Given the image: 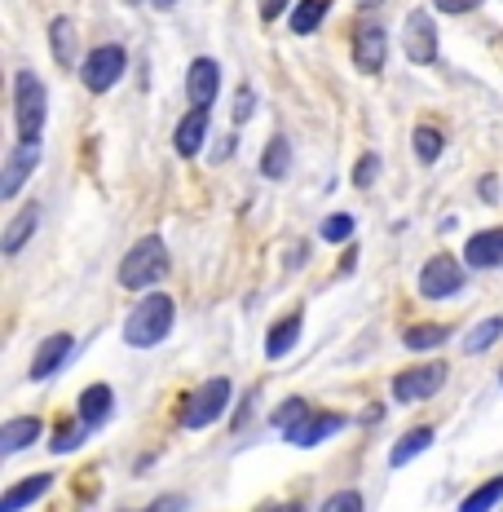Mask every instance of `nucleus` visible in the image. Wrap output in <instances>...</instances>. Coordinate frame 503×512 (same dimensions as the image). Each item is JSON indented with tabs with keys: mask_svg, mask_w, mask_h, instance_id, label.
I'll return each mask as SVG.
<instances>
[{
	"mask_svg": "<svg viewBox=\"0 0 503 512\" xmlns=\"http://www.w3.org/2000/svg\"><path fill=\"white\" fill-rule=\"evenodd\" d=\"M464 292V265L455 256H433L420 270V296L428 301H446V296Z\"/></svg>",
	"mask_w": 503,
	"mask_h": 512,
	"instance_id": "nucleus-6",
	"label": "nucleus"
},
{
	"mask_svg": "<svg viewBox=\"0 0 503 512\" xmlns=\"http://www.w3.org/2000/svg\"><path fill=\"white\" fill-rule=\"evenodd\" d=\"M40 164V142H18L5 159V173H0V199H14L23 190V181L36 173Z\"/></svg>",
	"mask_w": 503,
	"mask_h": 512,
	"instance_id": "nucleus-10",
	"label": "nucleus"
},
{
	"mask_svg": "<svg viewBox=\"0 0 503 512\" xmlns=\"http://www.w3.org/2000/svg\"><path fill=\"white\" fill-rule=\"evenodd\" d=\"M402 45H406V58L420 62V67L437 62V27H433V18H428L424 9H415V14L406 18V27H402Z\"/></svg>",
	"mask_w": 503,
	"mask_h": 512,
	"instance_id": "nucleus-8",
	"label": "nucleus"
},
{
	"mask_svg": "<svg viewBox=\"0 0 503 512\" xmlns=\"http://www.w3.org/2000/svg\"><path fill=\"white\" fill-rule=\"evenodd\" d=\"M384 49H389V40H384V27L380 23H358L353 27V67L367 71V76H376L384 67Z\"/></svg>",
	"mask_w": 503,
	"mask_h": 512,
	"instance_id": "nucleus-9",
	"label": "nucleus"
},
{
	"mask_svg": "<svg viewBox=\"0 0 503 512\" xmlns=\"http://www.w3.org/2000/svg\"><path fill=\"white\" fill-rule=\"evenodd\" d=\"M124 62H128V53L120 45H102V49H93L89 58H84V84H89L93 93H106L115 80L124 76Z\"/></svg>",
	"mask_w": 503,
	"mask_h": 512,
	"instance_id": "nucleus-7",
	"label": "nucleus"
},
{
	"mask_svg": "<svg viewBox=\"0 0 503 512\" xmlns=\"http://www.w3.org/2000/svg\"><path fill=\"white\" fill-rule=\"evenodd\" d=\"M84 429H89V424H62L58 437H53V442H49V451H53V455H67V451H76V446L84 442Z\"/></svg>",
	"mask_w": 503,
	"mask_h": 512,
	"instance_id": "nucleus-30",
	"label": "nucleus"
},
{
	"mask_svg": "<svg viewBox=\"0 0 503 512\" xmlns=\"http://www.w3.org/2000/svg\"><path fill=\"white\" fill-rule=\"evenodd\" d=\"M45 115H49V93L31 71H18L14 76V124L23 142H40L45 133Z\"/></svg>",
	"mask_w": 503,
	"mask_h": 512,
	"instance_id": "nucleus-2",
	"label": "nucleus"
},
{
	"mask_svg": "<svg viewBox=\"0 0 503 512\" xmlns=\"http://www.w3.org/2000/svg\"><path fill=\"white\" fill-rule=\"evenodd\" d=\"M433 437H437L433 429H411L406 437H398V446L389 451V464H393V468H406V464L415 460V455H424L428 446H433Z\"/></svg>",
	"mask_w": 503,
	"mask_h": 512,
	"instance_id": "nucleus-22",
	"label": "nucleus"
},
{
	"mask_svg": "<svg viewBox=\"0 0 503 512\" xmlns=\"http://www.w3.org/2000/svg\"><path fill=\"white\" fill-rule=\"evenodd\" d=\"M173 314H177V305H173V296L168 292L142 296V305H137L133 314H128V323H124V340L128 345H137V349L159 345V340L173 332Z\"/></svg>",
	"mask_w": 503,
	"mask_h": 512,
	"instance_id": "nucleus-1",
	"label": "nucleus"
},
{
	"mask_svg": "<svg viewBox=\"0 0 503 512\" xmlns=\"http://www.w3.org/2000/svg\"><path fill=\"white\" fill-rule=\"evenodd\" d=\"M115 415V393L106 389V384H89V389L80 393V424H89V429H98Z\"/></svg>",
	"mask_w": 503,
	"mask_h": 512,
	"instance_id": "nucleus-15",
	"label": "nucleus"
},
{
	"mask_svg": "<svg viewBox=\"0 0 503 512\" xmlns=\"http://www.w3.org/2000/svg\"><path fill=\"white\" fill-rule=\"evenodd\" d=\"M499 336H503V318H499V314H495V318H481L473 332L464 336V354H481V349H490Z\"/></svg>",
	"mask_w": 503,
	"mask_h": 512,
	"instance_id": "nucleus-27",
	"label": "nucleus"
},
{
	"mask_svg": "<svg viewBox=\"0 0 503 512\" xmlns=\"http://www.w3.org/2000/svg\"><path fill=\"white\" fill-rule=\"evenodd\" d=\"M296 340H301V314H287L283 323H274L270 327V336H265V358H283V354H292L296 349Z\"/></svg>",
	"mask_w": 503,
	"mask_h": 512,
	"instance_id": "nucleus-21",
	"label": "nucleus"
},
{
	"mask_svg": "<svg viewBox=\"0 0 503 512\" xmlns=\"http://www.w3.org/2000/svg\"><path fill=\"white\" fill-rule=\"evenodd\" d=\"M318 234H323L327 243H345L353 234V217H349V212H336V217L323 221V230H318Z\"/></svg>",
	"mask_w": 503,
	"mask_h": 512,
	"instance_id": "nucleus-31",
	"label": "nucleus"
},
{
	"mask_svg": "<svg viewBox=\"0 0 503 512\" xmlns=\"http://www.w3.org/2000/svg\"><path fill=\"white\" fill-rule=\"evenodd\" d=\"M287 5H292V0H261V18H265V23H274Z\"/></svg>",
	"mask_w": 503,
	"mask_h": 512,
	"instance_id": "nucleus-36",
	"label": "nucleus"
},
{
	"mask_svg": "<svg viewBox=\"0 0 503 512\" xmlns=\"http://www.w3.org/2000/svg\"><path fill=\"white\" fill-rule=\"evenodd\" d=\"M203 133H208V111H199V106H190V111L181 115V124H177V137H173L177 155H181V159L199 155V146H203Z\"/></svg>",
	"mask_w": 503,
	"mask_h": 512,
	"instance_id": "nucleus-16",
	"label": "nucleus"
},
{
	"mask_svg": "<svg viewBox=\"0 0 503 512\" xmlns=\"http://www.w3.org/2000/svg\"><path fill=\"white\" fill-rule=\"evenodd\" d=\"M71 349H76V336H71V332L49 336L45 345L36 349V358H31V380H49V376H58L62 362L71 358Z\"/></svg>",
	"mask_w": 503,
	"mask_h": 512,
	"instance_id": "nucleus-12",
	"label": "nucleus"
},
{
	"mask_svg": "<svg viewBox=\"0 0 503 512\" xmlns=\"http://www.w3.org/2000/svg\"><path fill=\"white\" fill-rule=\"evenodd\" d=\"M221 93V67L212 58H195L186 71V98L190 106H199V111H208L212 102H217Z\"/></svg>",
	"mask_w": 503,
	"mask_h": 512,
	"instance_id": "nucleus-11",
	"label": "nucleus"
},
{
	"mask_svg": "<svg viewBox=\"0 0 503 512\" xmlns=\"http://www.w3.org/2000/svg\"><path fill=\"white\" fill-rule=\"evenodd\" d=\"M49 40H53V62L71 67V62H76V27H71V18H53Z\"/></svg>",
	"mask_w": 503,
	"mask_h": 512,
	"instance_id": "nucleus-23",
	"label": "nucleus"
},
{
	"mask_svg": "<svg viewBox=\"0 0 503 512\" xmlns=\"http://www.w3.org/2000/svg\"><path fill=\"white\" fill-rule=\"evenodd\" d=\"M36 226H40V208H36V204H27V208L5 226L0 252H5V256H18V252H23V243L31 239V234H36Z\"/></svg>",
	"mask_w": 503,
	"mask_h": 512,
	"instance_id": "nucleus-18",
	"label": "nucleus"
},
{
	"mask_svg": "<svg viewBox=\"0 0 503 512\" xmlns=\"http://www.w3.org/2000/svg\"><path fill=\"white\" fill-rule=\"evenodd\" d=\"M345 424H349V420H345V415H340V411L309 415V424H305V429L292 437V442H296V446H305V451H309V446H318V442H327V437H336L340 429H345Z\"/></svg>",
	"mask_w": 503,
	"mask_h": 512,
	"instance_id": "nucleus-20",
	"label": "nucleus"
},
{
	"mask_svg": "<svg viewBox=\"0 0 503 512\" xmlns=\"http://www.w3.org/2000/svg\"><path fill=\"white\" fill-rule=\"evenodd\" d=\"M164 274H168V248H164V239H159V234H146V239L133 243L128 256L120 261V283L133 287V292L159 283Z\"/></svg>",
	"mask_w": 503,
	"mask_h": 512,
	"instance_id": "nucleus-3",
	"label": "nucleus"
},
{
	"mask_svg": "<svg viewBox=\"0 0 503 512\" xmlns=\"http://www.w3.org/2000/svg\"><path fill=\"white\" fill-rule=\"evenodd\" d=\"M437 9H442V14H468V9H477L481 0H433Z\"/></svg>",
	"mask_w": 503,
	"mask_h": 512,
	"instance_id": "nucleus-35",
	"label": "nucleus"
},
{
	"mask_svg": "<svg viewBox=\"0 0 503 512\" xmlns=\"http://www.w3.org/2000/svg\"><path fill=\"white\" fill-rule=\"evenodd\" d=\"M226 407H230V380L217 376L203 384L199 393H190L186 411H181V424H186V429H208V424H217L221 415H226Z\"/></svg>",
	"mask_w": 503,
	"mask_h": 512,
	"instance_id": "nucleus-4",
	"label": "nucleus"
},
{
	"mask_svg": "<svg viewBox=\"0 0 503 512\" xmlns=\"http://www.w3.org/2000/svg\"><path fill=\"white\" fill-rule=\"evenodd\" d=\"M318 512H362V495L358 490H336Z\"/></svg>",
	"mask_w": 503,
	"mask_h": 512,
	"instance_id": "nucleus-33",
	"label": "nucleus"
},
{
	"mask_svg": "<svg viewBox=\"0 0 503 512\" xmlns=\"http://www.w3.org/2000/svg\"><path fill=\"white\" fill-rule=\"evenodd\" d=\"M464 261L473 270H490V265H503V230H477L473 239L464 243Z\"/></svg>",
	"mask_w": 503,
	"mask_h": 512,
	"instance_id": "nucleus-13",
	"label": "nucleus"
},
{
	"mask_svg": "<svg viewBox=\"0 0 503 512\" xmlns=\"http://www.w3.org/2000/svg\"><path fill=\"white\" fill-rule=\"evenodd\" d=\"M499 380H503V376H499Z\"/></svg>",
	"mask_w": 503,
	"mask_h": 512,
	"instance_id": "nucleus-40",
	"label": "nucleus"
},
{
	"mask_svg": "<svg viewBox=\"0 0 503 512\" xmlns=\"http://www.w3.org/2000/svg\"><path fill=\"white\" fill-rule=\"evenodd\" d=\"M309 415H314V411H309V402H305V398H287V402H278V407H274L270 424H274V433H283L287 442H292V437L309 424Z\"/></svg>",
	"mask_w": 503,
	"mask_h": 512,
	"instance_id": "nucleus-19",
	"label": "nucleus"
},
{
	"mask_svg": "<svg viewBox=\"0 0 503 512\" xmlns=\"http://www.w3.org/2000/svg\"><path fill=\"white\" fill-rule=\"evenodd\" d=\"M155 5H159V9H168V5H173V0H155Z\"/></svg>",
	"mask_w": 503,
	"mask_h": 512,
	"instance_id": "nucleus-39",
	"label": "nucleus"
},
{
	"mask_svg": "<svg viewBox=\"0 0 503 512\" xmlns=\"http://www.w3.org/2000/svg\"><path fill=\"white\" fill-rule=\"evenodd\" d=\"M376 173H380V155H376V151H367V155L358 159V168H353V186L367 190L371 181H376Z\"/></svg>",
	"mask_w": 503,
	"mask_h": 512,
	"instance_id": "nucleus-32",
	"label": "nucleus"
},
{
	"mask_svg": "<svg viewBox=\"0 0 503 512\" xmlns=\"http://www.w3.org/2000/svg\"><path fill=\"white\" fill-rule=\"evenodd\" d=\"M287 168H292V146H287V137H270L265 159H261V173L270 181H278V177H287Z\"/></svg>",
	"mask_w": 503,
	"mask_h": 512,
	"instance_id": "nucleus-24",
	"label": "nucleus"
},
{
	"mask_svg": "<svg viewBox=\"0 0 503 512\" xmlns=\"http://www.w3.org/2000/svg\"><path fill=\"white\" fill-rule=\"evenodd\" d=\"M411 142H415V155H420L424 164H433V159L442 155L446 137H442V128H433V124H420V128H415V137H411Z\"/></svg>",
	"mask_w": 503,
	"mask_h": 512,
	"instance_id": "nucleus-28",
	"label": "nucleus"
},
{
	"mask_svg": "<svg viewBox=\"0 0 503 512\" xmlns=\"http://www.w3.org/2000/svg\"><path fill=\"white\" fill-rule=\"evenodd\" d=\"M261 512H301L296 504H278V508H261Z\"/></svg>",
	"mask_w": 503,
	"mask_h": 512,
	"instance_id": "nucleus-38",
	"label": "nucleus"
},
{
	"mask_svg": "<svg viewBox=\"0 0 503 512\" xmlns=\"http://www.w3.org/2000/svg\"><path fill=\"white\" fill-rule=\"evenodd\" d=\"M323 14H327V0H301L292 14V31L296 36H309V31L323 23Z\"/></svg>",
	"mask_w": 503,
	"mask_h": 512,
	"instance_id": "nucleus-29",
	"label": "nucleus"
},
{
	"mask_svg": "<svg viewBox=\"0 0 503 512\" xmlns=\"http://www.w3.org/2000/svg\"><path fill=\"white\" fill-rule=\"evenodd\" d=\"M503 499V477H490V482H481L477 490H468L459 512H490Z\"/></svg>",
	"mask_w": 503,
	"mask_h": 512,
	"instance_id": "nucleus-25",
	"label": "nucleus"
},
{
	"mask_svg": "<svg viewBox=\"0 0 503 512\" xmlns=\"http://www.w3.org/2000/svg\"><path fill=\"white\" fill-rule=\"evenodd\" d=\"M142 512H186V499H181V495H164V499H155V504H146Z\"/></svg>",
	"mask_w": 503,
	"mask_h": 512,
	"instance_id": "nucleus-34",
	"label": "nucleus"
},
{
	"mask_svg": "<svg viewBox=\"0 0 503 512\" xmlns=\"http://www.w3.org/2000/svg\"><path fill=\"white\" fill-rule=\"evenodd\" d=\"M442 384H446V362H424V367H411L393 380V398H398L402 407H411V402L433 398Z\"/></svg>",
	"mask_w": 503,
	"mask_h": 512,
	"instance_id": "nucleus-5",
	"label": "nucleus"
},
{
	"mask_svg": "<svg viewBox=\"0 0 503 512\" xmlns=\"http://www.w3.org/2000/svg\"><path fill=\"white\" fill-rule=\"evenodd\" d=\"M53 486V477L49 473H36V477H23V482H14L0 495V512H23L27 504H36L40 495Z\"/></svg>",
	"mask_w": 503,
	"mask_h": 512,
	"instance_id": "nucleus-17",
	"label": "nucleus"
},
{
	"mask_svg": "<svg viewBox=\"0 0 503 512\" xmlns=\"http://www.w3.org/2000/svg\"><path fill=\"white\" fill-rule=\"evenodd\" d=\"M402 340H406V349H437V345H446V340H451V327L420 323V327H406Z\"/></svg>",
	"mask_w": 503,
	"mask_h": 512,
	"instance_id": "nucleus-26",
	"label": "nucleus"
},
{
	"mask_svg": "<svg viewBox=\"0 0 503 512\" xmlns=\"http://www.w3.org/2000/svg\"><path fill=\"white\" fill-rule=\"evenodd\" d=\"M248 115H252V93L243 89V93H239V102H234V124H243Z\"/></svg>",
	"mask_w": 503,
	"mask_h": 512,
	"instance_id": "nucleus-37",
	"label": "nucleus"
},
{
	"mask_svg": "<svg viewBox=\"0 0 503 512\" xmlns=\"http://www.w3.org/2000/svg\"><path fill=\"white\" fill-rule=\"evenodd\" d=\"M45 433V424H40V415H18V420H9L5 429H0V455H18L23 446H31L36 437Z\"/></svg>",
	"mask_w": 503,
	"mask_h": 512,
	"instance_id": "nucleus-14",
	"label": "nucleus"
}]
</instances>
